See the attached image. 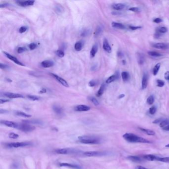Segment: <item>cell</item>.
<instances>
[{"label": "cell", "mask_w": 169, "mask_h": 169, "mask_svg": "<svg viewBox=\"0 0 169 169\" xmlns=\"http://www.w3.org/2000/svg\"><path fill=\"white\" fill-rule=\"evenodd\" d=\"M123 138L127 142L131 143H150V141L148 140L131 134V133H126L123 135Z\"/></svg>", "instance_id": "cell-1"}, {"label": "cell", "mask_w": 169, "mask_h": 169, "mask_svg": "<svg viewBox=\"0 0 169 169\" xmlns=\"http://www.w3.org/2000/svg\"><path fill=\"white\" fill-rule=\"evenodd\" d=\"M79 141L85 144H98L100 143V140L98 137L92 136H80L78 137Z\"/></svg>", "instance_id": "cell-2"}, {"label": "cell", "mask_w": 169, "mask_h": 169, "mask_svg": "<svg viewBox=\"0 0 169 169\" xmlns=\"http://www.w3.org/2000/svg\"><path fill=\"white\" fill-rule=\"evenodd\" d=\"M31 145L32 143L30 142H17L7 143L6 145L9 148H17L19 147L29 146Z\"/></svg>", "instance_id": "cell-3"}, {"label": "cell", "mask_w": 169, "mask_h": 169, "mask_svg": "<svg viewBox=\"0 0 169 169\" xmlns=\"http://www.w3.org/2000/svg\"><path fill=\"white\" fill-rule=\"evenodd\" d=\"M55 152L58 154L66 155L70 154L78 153L80 151L78 149H73V148H59V149H56Z\"/></svg>", "instance_id": "cell-4"}, {"label": "cell", "mask_w": 169, "mask_h": 169, "mask_svg": "<svg viewBox=\"0 0 169 169\" xmlns=\"http://www.w3.org/2000/svg\"><path fill=\"white\" fill-rule=\"evenodd\" d=\"M35 129V127L32 125L26 123L22 122V124H18L17 130L24 132H30L33 131Z\"/></svg>", "instance_id": "cell-5"}, {"label": "cell", "mask_w": 169, "mask_h": 169, "mask_svg": "<svg viewBox=\"0 0 169 169\" xmlns=\"http://www.w3.org/2000/svg\"><path fill=\"white\" fill-rule=\"evenodd\" d=\"M83 155L86 157H100L106 155V153L104 152L92 151H86L83 153Z\"/></svg>", "instance_id": "cell-6"}, {"label": "cell", "mask_w": 169, "mask_h": 169, "mask_svg": "<svg viewBox=\"0 0 169 169\" xmlns=\"http://www.w3.org/2000/svg\"><path fill=\"white\" fill-rule=\"evenodd\" d=\"M1 124L8 127L14 128V129H17V127L18 126V124H17V122H15L12 121H6V120L1 121Z\"/></svg>", "instance_id": "cell-7"}, {"label": "cell", "mask_w": 169, "mask_h": 169, "mask_svg": "<svg viewBox=\"0 0 169 169\" xmlns=\"http://www.w3.org/2000/svg\"><path fill=\"white\" fill-rule=\"evenodd\" d=\"M51 76H52L54 78H55L56 79V80H57L59 83H60L61 85H63V86L66 87H69V85L68 83L67 82H66L64 79H63V78H61V77L59 76L58 75H56L54 74L53 73H50V74Z\"/></svg>", "instance_id": "cell-8"}, {"label": "cell", "mask_w": 169, "mask_h": 169, "mask_svg": "<svg viewBox=\"0 0 169 169\" xmlns=\"http://www.w3.org/2000/svg\"><path fill=\"white\" fill-rule=\"evenodd\" d=\"M4 96L8 97V98L9 99L24 98V97L21 94L14 93H10V92H6V93H4Z\"/></svg>", "instance_id": "cell-9"}, {"label": "cell", "mask_w": 169, "mask_h": 169, "mask_svg": "<svg viewBox=\"0 0 169 169\" xmlns=\"http://www.w3.org/2000/svg\"><path fill=\"white\" fill-rule=\"evenodd\" d=\"M4 54L5 55H6V56L8 59H9L10 60L13 61L15 64H16L18 65H22V66H24V65L22 62H20V61H19L18 60V59L17 58L13 57V56L10 55L9 54L7 53L6 52H4Z\"/></svg>", "instance_id": "cell-10"}, {"label": "cell", "mask_w": 169, "mask_h": 169, "mask_svg": "<svg viewBox=\"0 0 169 169\" xmlns=\"http://www.w3.org/2000/svg\"><path fill=\"white\" fill-rule=\"evenodd\" d=\"M90 110V107L85 105H79L76 106L74 110L77 112H86Z\"/></svg>", "instance_id": "cell-11"}, {"label": "cell", "mask_w": 169, "mask_h": 169, "mask_svg": "<svg viewBox=\"0 0 169 169\" xmlns=\"http://www.w3.org/2000/svg\"><path fill=\"white\" fill-rule=\"evenodd\" d=\"M154 48H155L159 49H162V50H166L169 48V46L168 44L164 43H157L153 44L152 45Z\"/></svg>", "instance_id": "cell-12"}, {"label": "cell", "mask_w": 169, "mask_h": 169, "mask_svg": "<svg viewBox=\"0 0 169 169\" xmlns=\"http://www.w3.org/2000/svg\"><path fill=\"white\" fill-rule=\"evenodd\" d=\"M17 3L20 6L23 7H28L33 6L35 1H17Z\"/></svg>", "instance_id": "cell-13"}, {"label": "cell", "mask_w": 169, "mask_h": 169, "mask_svg": "<svg viewBox=\"0 0 169 169\" xmlns=\"http://www.w3.org/2000/svg\"><path fill=\"white\" fill-rule=\"evenodd\" d=\"M60 167H69V168L74 169H82L81 167L79 166V165H78L72 164L67 163H60Z\"/></svg>", "instance_id": "cell-14"}, {"label": "cell", "mask_w": 169, "mask_h": 169, "mask_svg": "<svg viewBox=\"0 0 169 169\" xmlns=\"http://www.w3.org/2000/svg\"><path fill=\"white\" fill-rule=\"evenodd\" d=\"M103 47L104 50L106 51V52L109 53H111L112 52V48L111 47L110 45H109L108 41L107 39H105L104 40Z\"/></svg>", "instance_id": "cell-15"}, {"label": "cell", "mask_w": 169, "mask_h": 169, "mask_svg": "<svg viewBox=\"0 0 169 169\" xmlns=\"http://www.w3.org/2000/svg\"><path fill=\"white\" fill-rule=\"evenodd\" d=\"M42 66H43V68H49L50 67H52L54 65V63L53 61H52L50 60H46L44 61H43L42 62L41 64Z\"/></svg>", "instance_id": "cell-16"}, {"label": "cell", "mask_w": 169, "mask_h": 169, "mask_svg": "<svg viewBox=\"0 0 169 169\" xmlns=\"http://www.w3.org/2000/svg\"><path fill=\"white\" fill-rule=\"evenodd\" d=\"M148 84V76L146 74L143 75L142 80V89H144L147 87Z\"/></svg>", "instance_id": "cell-17"}, {"label": "cell", "mask_w": 169, "mask_h": 169, "mask_svg": "<svg viewBox=\"0 0 169 169\" xmlns=\"http://www.w3.org/2000/svg\"><path fill=\"white\" fill-rule=\"evenodd\" d=\"M22 122L26 123L30 125H42L41 121L38 120H24L22 121Z\"/></svg>", "instance_id": "cell-18"}, {"label": "cell", "mask_w": 169, "mask_h": 169, "mask_svg": "<svg viewBox=\"0 0 169 169\" xmlns=\"http://www.w3.org/2000/svg\"><path fill=\"white\" fill-rule=\"evenodd\" d=\"M98 47L97 44H95L93 46V47H92L90 51V56L91 58H93L95 57L97 51H98Z\"/></svg>", "instance_id": "cell-19"}, {"label": "cell", "mask_w": 169, "mask_h": 169, "mask_svg": "<svg viewBox=\"0 0 169 169\" xmlns=\"http://www.w3.org/2000/svg\"><path fill=\"white\" fill-rule=\"evenodd\" d=\"M127 159L134 162H140L142 161V159L137 156H130L127 157Z\"/></svg>", "instance_id": "cell-20"}, {"label": "cell", "mask_w": 169, "mask_h": 169, "mask_svg": "<svg viewBox=\"0 0 169 169\" xmlns=\"http://www.w3.org/2000/svg\"><path fill=\"white\" fill-rule=\"evenodd\" d=\"M125 6H126L125 4H124L119 3V4H114L113 5H112V8L116 10H121L122 9H124Z\"/></svg>", "instance_id": "cell-21"}, {"label": "cell", "mask_w": 169, "mask_h": 169, "mask_svg": "<svg viewBox=\"0 0 169 169\" xmlns=\"http://www.w3.org/2000/svg\"><path fill=\"white\" fill-rule=\"evenodd\" d=\"M144 158L146 160L153 161H154V160L157 161L158 157H156V156L153 155L148 154V155H144Z\"/></svg>", "instance_id": "cell-22"}, {"label": "cell", "mask_w": 169, "mask_h": 169, "mask_svg": "<svg viewBox=\"0 0 169 169\" xmlns=\"http://www.w3.org/2000/svg\"><path fill=\"white\" fill-rule=\"evenodd\" d=\"M112 26L114 28L121 29L125 28V26L122 24L116 22H113L112 23Z\"/></svg>", "instance_id": "cell-23"}, {"label": "cell", "mask_w": 169, "mask_h": 169, "mask_svg": "<svg viewBox=\"0 0 169 169\" xmlns=\"http://www.w3.org/2000/svg\"><path fill=\"white\" fill-rule=\"evenodd\" d=\"M53 109L55 113L57 114V115H60L63 113V109L60 106L57 105L54 106L53 107Z\"/></svg>", "instance_id": "cell-24"}, {"label": "cell", "mask_w": 169, "mask_h": 169, "mask_svg": "<svg viewBox=\"0 0 169 169\" xmlns=\"http://www.w3.org/2000/svg\"><path fill=\"white\" fill-rule=\"evenodd\" d=\"M137 58L138 63L139 65H142L143 63H144L145 59H144V56H143V54H140V53H138L137 56Z\"/></svg>", "instance_id": "cell-25"}, {"label": "cell", "mask_w": 169, "mask_h": 169, "mask_svg": "<svg viewBox=\"0 0 169 169\" xmlns=\"http://www.w3.org/2000/svg\"><path fill=\"white\" fill-rule=\"evenodd\" d=\"M139 130L141 131H142L143 132H145V134H146L147 135H154L155 134V132L153 130H149V129H143V128H139Z\"/></svg>", "instance_id": "cell-26"}, {"label": "cell", "mask_w": 169, "mask_h": 169, "mask_svg": "<svg viewBox=\"0 0 169 169\" xmlns=\"http://www.w3.org/2000/svg\"><path fill=\"white\" fill-rule=\"evenodd\" d=\"M15 114H16L18 116H20V117H26V118H28V117H31V116L29 115V114H27L26 113H24V112H20V111H17L16 113H15Z\"/></svg>", "instance_id": "cell-27"}, {"label": "cell", "mask_w": 169, "mask_h": 169, "mask_svg": "<svg viewBox=\"0 0 169 169\" xmlns=\"http://www.w3.org/2000/svg\"><path fill=\"white\" fill-rule=\"evenodd\" d=\"M105 85L103 84L101 86L100 89H99L98 92H97V94H96L97 97H100L102 95V94H103L104 90H105Z\"/></svg>", "instance_id": "cell-28"}, {"label": "cell", "mask_w": 169, "mask_h": 169, "mask_svg": "<svg viewBox=\"0 0 169 169\" xmlns=\"http://www.w3.org/2000/svg\"><path fill=\"white\" fill-rule=\"evenodd\" d=\"M82 46L83 45L81 42H78L74 45V49L76 51H80L82 49Z\"/></svg>", "instance_id": "cell-29"}, {"label": "cell", "mask_w": 169, "mask_h": 169, "mask_svg": "<svg viewBox=\"0 0 169 169\" xmlns=\"http://www.w3.org/2000/svg\"><path fill=\"white\" fill-rule=\"evenodd\" d=\"M160 66H161V64H160V63H158V64L155 66V67L154 68L153 71V74H154V75H156L157 74H158V71H159V69H160Z\"/></svg>", "instance_id": "cell-30"}, {"label": "cell", "mask_w": 169, "mask_h": 169, "mask_svg": "<svg viewBox=\"0 0 169 169\" xmlns=\"http://www.w3.org/2000/svg\"><path fill=\"white\" fill-rule=\"evenodd\" d=\"M148 54L152 56V57H161L162 56L161 54L156 52H154V51H149V52H148Z\"/></svg>", "instance_id": "cell-31"}, {"label": "cell", "mask_w": 169, "mask_h": 169, "mask_svg": "<svg viewBox=\"0 0 169 169\" xmlns=\"http://www.w3.org/2000/svg\"><path fill=\"white\" fill-rule=\"evenodd\" d=\"M117 79V76L116 75H112L107 79L106 80V83L109 84L111 83L112 82H113Z\"/></svg>", "instance_id": "cell-32"}, {"label": "cell", "mask_w": 169, "mask_h": 169, "mask_svg": "<svg viewBox=\"0 0 169 169\" xmlns=\"http://www.w3.org/2000/svg\"><path fill=\"white\" fill-rule=\"evenodd\" d=\"M121 77L123 80L126 81L129 78V74L128 73L126 72V71H124V72H122L121 73Z\"/></svg>", "instance_id": "cell-33"}, {"label": "cell", "mask_w": 169, "mask_h": 169, "mask_svg": "<svg viewBox=\"0 0 169 169\" xmlns=\"http://www.w3.org/2000/svg\"><path fill=\"white\" fill-rule=\"evenodd\" d=\"M169 125V120L166 119V120H164L163 121H162L160 124L159 126L163 128Z\"/></svg>", "instance_id": "cell-34"}, {"label": "cell", "mask_w": 169, "mask_h": 169, "mask_svg": "<svg viewBox=\"0 0 169 169\" xmlns=\"http://www.w3.org/2000/svg\"><path fill=\"white\" fill-rule=\"evenodd\" d=\"M89 100L92 102V103H93L95 106H98L99 105V103L98 101L95 98L93 97H91L89 98Z\"/></svg>", "instance_id": "cell-35"}, {"label": "cell", "mask_w": 169, "mask_h": 169, "mask_svg": "<svg viewBox=\"0 0 169 169\" xmlns=\"http://www.w3.org/2000/svg\"><path fill=\"white\" fill-rule=\"evenodd\" d=\"M147 102L149 105H152L154 102V97L153 96H150L147 99Z\"/></svg>", "instance_id": "cell-36"}, {"label": "cell", "mask_w": 169, "mask_h": 169, "mask_svg": "<svg viewBox=\"0 0 169 169\" xmlns=\"http://www.w3.org/2000/svg\"><path fill=\"white\" fill-rule=\"evenodd\" d=\"M9 137L10 138H12V139H17V138H18L19 135L17 134H15L14 132H11V133H9Z\"/></svg>", "instance_id": "cell-37"}, {"label": "cell", "mask_w": 169, "mask_h": 169, "mask_svg": "<svg viewBox=\"0 0 169 169\" xmlns=\"http://www.w3.org/2000/svg\"><path fill=\"white\" fill-rule=\"evenodd\" d=\"M157 161L163 162H166V163H169V157H164V158H160L158 157Z\"/></svg>", "instance_id": "cell-38"}, {"label": "cell", "mask_w": 169, "mask_h": 169, "mask_svg": "<svg viewBox=\"0 0 169 169\" xmlns=\"http://www.w3.org/2000/svg\"><path fill=\"white\" fill-rule=\"evenodd\" d=\"M56 53L58 57H59L60 58H63L65 56V53L64 51L62 50H57L56 52Z\"/></svg>", "instance_id": "cell-39"}, {"label": "cell", "mask_w": 169, "mask_h": 169, "mask_svg": "<svg viewBox=\"0 0 169 169\" xmlns=\"http://www.w3.org/2000/svg\"><path fill=\"white\" fill-rule=\"evenodd\" d=\"M27 97L28 99H29L31 100H32V101H37L39 99L38 97L34 96V95H28L27 96Z\"/></svg>", "instance_id": "cell-40"}, {"label": "cell", "mask_w": 169, "mask_h": 169, "mask_svg": "<svg viewBox=\"0 0 169 169\" xmlns=\"http://www.w3.org/2000/svg\"><path fill=\"white\" fill-rule=\"evenodd\" d=\"M102 30H103V27H102L101 26H98V27H97V29L95 31V35H98L99 34H100L102 31Z\"/></svg>", "instance_id": "cell-41"}, {"label": "cell", "mask_w": 169, "mask_h": 169, "mask_svg": "<svg viewBox=\"0 0 169 169\" xmlns=\"http://www.w3.org/2000/svg\"><path fill=\"white\" fill-rule=\"evenodd\" d=\"M157 86L158 87H162L164 86L165 85V82L162 80L158 79L157 80Z\"/></svg>", "instance_id": "cell-42"}, {"label": "cell", "mask_w": 169, "mask_h": 169, "mask_svg": "<svg viewBox=\"0 0 169 169\" xmlns=\"http://www.w3.org/2000/svg\"><path fill=\"white\" fill-rule=\"evenodd\" d=\"M37 47V45L35 43H30L29 45V48L31 50H33Z\"/></svg>", "instance_id": "cell-43"}, {"label": "cell", "mask_w": 169, "mask_h": 169, "mask_svg": "<svg viewBox=\"0 0 169 169\" xmlns=\"http://www.w3.org/2000/svg\"><path fill=\"white\" fill-rule=\"evenodd\" d=\"M167 31H168L167 28L165 27H161L158 29V31H159L160 33H166V32H167Z\"/></svg>", "instance_id": "cell-44"}, {"label": "cell", "mask_w": 169, "mask_h": 169, "mask_svg": "<svg viewBox=\"0 0 169 169\" xmlns=\"http://www.w3.org/2000/svg\"><path fill=\"white\" fill-rule=\"evenodd\" d=\"M156 110H157V109H156V108L155 106H153V107H151L149 109L150 114L151 115H154L156 113Z\"/></svg>", "instance_id": "cell-45"}, {"label": "cell", "mask_w": 169, "mask_h": 169, "mask_svg": "<svg viewBox=\"0 0 169 169\" xmlns=\"http://www.w3.org/2000/svg\"><path fill=\"white\" fill-rule=\"evenodd\" d=\"M129 10L130 11L135 12V13H138L140 12V9L137 7H133V8H130L129 9Z\"/></svg>", "instance_id": "cell-46"}, {"label": "cell", "mask_w": 169, "mask_h": 169, "mask_svg": "<svg viewBox=\"0 0 169 169\" xmlns=\"http://www.w3.org/2000/svg\"><path fill=\"white\" fill-rule=\"evenodd\" d=\"M27 29V27L26 26H22L19 29V32L20 33H23L25 32Z\"/></svg>", "instance_id": "cell-47"}, {"label": "cell", "mask_w": 169, "mask_h": 169, "mask_svg": "<svg viewBox=\"0 0 169 169\" xmlns=\"http://www.w3.org/2000/svg\"><path fill=\"white\" fill-rule=\"evenodd\" d=\"M19 167V165L17 163H13L11 165L12 169H18Z\"/></svg>", "instance_id": "cell-48"}, {"label": "cell", "mask_w": 169, "mask_h": 169, "mask_svg": "<svg viewBox=\"0 0 169 169\" xmlns=\"http://www.w3.org/2000/svg\"><path fill=\"white\" fill-rule=\"evenodd\" d=\"M25 51H26V49H25V48L20 47H19L17 49V53L18 54H21V53H22L24 52H25Z\"/></svg>", "instance_id": "cell-49"}, {"label": "cell", "mask_w": 169, "mask_h": 169, "mask_svg": "<svg viewBox=\"0 0 169 169\" xmlns=\"http://www.w3.org/2000/svg\"><path fill=\"white\" fill-rule=\"evenodd\" d=\"M164 120L163 118H159L158 119L155 120V121H153V124H158V123H161Z\"/></svg>", "instance_id": "cell-50"}, {"label": "cell", "mask_w": 169, "mask_h": 169, "mask_svg": "<svg viewBox=\"0 0 169 169\" xmlns=\"http://www.w3.org/2000/svg\"><path fill=\"white\" fill-rule=\"evenodd\" d=\"M153 22H154L155 23H159L161 22H162V20L160 18H155V19H154L153 20Z\"/></svg>", "instance_id": "cell-51"}, {"label": "cell", "mask_w": 169, "mask_h": 169, "mask_svg": "<svg viewBox=\"0 0 169 169\" xmlns=\"http://www.w3.org/2000/svg\"><path fill=\"white\" fill-rule=\"evenodd\" d=\"M130 28L132 30H135L138 29H140L141 28V26H130Z\"/></svg>", "instance_id": "cell-52"}, {"label": "cell", "mask_w": 169, "mask_h": 169, "mask_svg": "<svg viewBox=\"0 0 169 169\" xmlns=\"http://www.w3.org/2000/svg\"><path fill=\"white\" fill-rule=\"evenodd\" d=\"M96 83H95V82L94 81V80H91L90 81L89 83H88V85L90 87H93L95 85Z\"/></svg>", "instance_id": "cell-53"}, {"label": "cell", "mask_w": 169, "mask_h": 169, "mask_svg": "<svg viewBox=\"0 0 169 169\" xmlns=\"http://www.w3.org/2000/svg\"><path fill=\"white\" fill-rule=\"evenodd\" d=\"M164 78L166 80H169V71H167V72L165 74Z\"/></svg>", "instance_id": "cell-54"}, {"label": "cell", "mask_w": 169, "mask_h": 169, "mask_svg": "<svg viewBox=\"0 0 169 169\" xmlns=\"http://www.w3.org/2000/svg\"><path fill=\"white\" fill-rule=\"evenodd\" d=\"M0 68H1V69H7L8 68V66L6 65H4L3 64H0Z\"/></svg>", "instance_id": "cell-55"}, {"label": "cell", "mask_w": 169, "mask_h": 169, "mask_svg": "<svg viewBox=\"0 0 169 169\" xmlns=\"http://www.w3.org/2000/svg\"><path fill=\"white\" fill-rule=\"evenodd\" d=\"M9 100L1 99H0V103H1V104H3V103H6V102H9Z\"/></svg>", "instance_id": "cell-56"}, {"label": "cell", "mask_w": 169, "mask_h": 169, "mask_svg": "<svg viewBox=\"0 0 169 169\" xmlns=\"http://www.w3.org/2000/svg\"><path fill=\"white\" fill-rule=\"evenodd\" d=\"M160 36V32H159V31H157L156 32V33L154 35V37L156 38H158Z\"/></svg>", "instance_id": "cell-57"}, {"label": "cell", "mask_w": 169, "mask_h": 169, "mask_svg": "<svg viewBox=\"0 0 169 169\" xmlns=\"http://www.w3.org/2000/svg\"><path fill=\"white\" fill-rule=\"evenodd\" d=\"M9 4H0V7H1V8H5V7H7V6H9Z\"/></svg>", "instance_id": "cell-58"}, {"label": "cell", "mask_w": 169, "mask_h": 169, "mask_svg": "<svg viewBox=\"0 0 169 169\" xmlns=\"http://www.w3.org/2000/svg\"><path fill=\"white\" fill-rule=\"evenodd\" d=\"M46 91H46V89H45V88H42L41 90L40 91L39 93H41V94H43V93H46Z\"/></svg>", "instance_id": "cell-59"}, {"label": "cell", "mask_w": 169, "mask_h": 169, "mask_svg": "<svg viewBox=\"0 0 169 169\" xmlns=\"http://www.w3.org/2000/svg\"><path fill=\"white\" fill-rule=\"evenodd\" d=\"M135 169H147L145 168V167H143L142 166H138L135 168Z\"/></svg>", "instance_id": "cell-60"}, {"label": "cell", "mask_w": 169, "mask_h": 169, "mask_svg": "<svg viewBox=\"0 0 169 169\" xmlns=\"http://www.w3.org/2000/svg\"><path fill=\"white\" fill-rule=\"evenodd\" d=\"M163 130H166V131H169V125L165 126L163 128Z\"/></svg>", "instance_id": "cell-61"}, {"label": "cell", "mask_w": 169, "mask_h": 169, "mask_svg": "<svg viewBox=\"0 0 169 169\" xmlns=\"http://www.w3.org/2000/svg\"><path fill=\"white\" fill-rule=\"evenodd\" d=\"M125 95L124 94H121V95H119V96L118 98H119V99H121V98H122L123 97H125Z\"/></svg>", "instance_id": "cell-62"}, {"label": "cell", "mask_w": 169, "mask_h": 169, "mask_svg": "<svg viewBox=\"0 0 169 169\" xmlns=\"http://www.w3.org/2000/svg\"><path fill=\"white\" fill-rule=\"evenodd\" d=\"M166 147H169V144L166 145Z\"/></svg>", "instance_id": "cell-63"}]
</instances>
